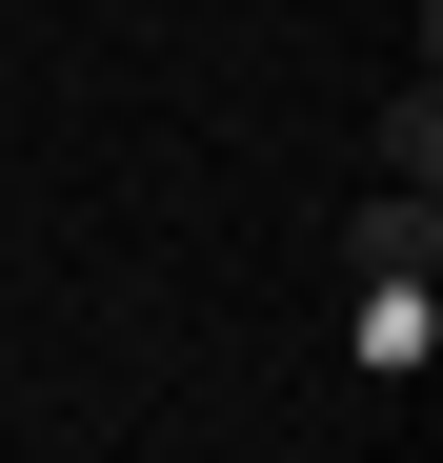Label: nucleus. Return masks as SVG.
I'll list each match as a JSON object with an SVG mask.
<instances>
[{"label":"nucleus","instance_id":"obj_1","mask_svg":"<svg viewBox=\"0 0 443 463\" xmlns=\"http://www.w3.org/2000/svg\"><path fill=\"white\" fill-rule=\"evenodd\" d=\"M423 242H443V202H423V182L363 202V282H423Z\"/></svg>","mask_w":443,"mask_h":463},{"label":"nucleus","instance_id":"obj_2","mask_svg":"<svg viewBox=\"0 0 443 463\" xmlns=\"http://www.w3.org/2000/svg\"><path fill=\"white\" fill-rule=\"evenodd\" d=\"M383 182L443 202V81H423V61H403V101H383Z\"/></svg>","mask_w":443,"mask_h":463}]
</instances>
